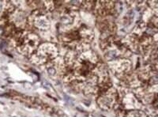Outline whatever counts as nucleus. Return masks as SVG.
<instances>
[{"instance_id":"nucleus-1","label":"nucleus","mask_w":158,"mask_h":117,"mask_svg":"<svg viewBox=\"0 0 158 117\" xmlns=\"http://www.w3.org/2000/svg\"><path fill=\"white\" fill-rule=\"evenodd\" d=\"M56 52H57L52 44H43L36 53L39 60L38 63H45L48 60H52L56 56Z\"/></svg>"}]
</instances>
